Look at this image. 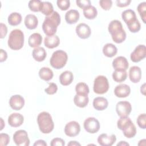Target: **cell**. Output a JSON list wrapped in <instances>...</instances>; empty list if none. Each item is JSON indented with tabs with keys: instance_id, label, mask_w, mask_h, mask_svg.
<instances>
[{
	"instance_id": "1",
	"label": "cell",
	"mask_w": 146,
	"mask_h": 146,
	"mask_svg": "<svg viewBox=\"0 0 146 146\" xmlns=\"http://www.w3.org/2000/svg\"><path fill=\"white\" fill-rule=\"evenodd\" d=\"M60 23V16L57 11H54L51 14L45 18L42 24L43 31L47 36L54 35Z\"/></svg>"
},
{
	"instance_id": "2",
	"label": "cell",
	"mask_w": 146,
	"mask_h": 146,
	"mask_svg": "<svg viewBox=\"0 0 146 146\" xmlns=\"http://www.w3.org/2000/svg\"><path fill=\"white\" fill-rule=\"evenodd\" d=\"M37 123L40 132L43 133H50L54 128L51 115L46 111H43L38 114L37 116Z\"/></svg>"
},
{
	"instance_id": "3",
	"label": "cell",
	"mask_w": 146,
	"mask_h": 146,
	"mask_svg": "<svg viewBox=\"0 0 146 146\" xmlns=\"http://www.w3.org/2000/svg\"><path fill=\"white\" fill-rule=\"evenodd\" d=\"M7 44L9 47L14 50L21 49L24 44V34L19 29L12 30L8 38Z\"/></svg>"
},
{
	"instance_id": "4",
	"label": "cell",
	"mask_w": 146,
	"mask_h": 146,
	"mask_svg": "<svg viewBox=\"0 0 146 146\" xmlns=\"http://www.w3.org/2000/svg\"><path fill=\"white\" fill-rule=\"evenodd\" d=\"M68 59L67 53L63 50H56L53 52L50 59L51 66L55 69H60L65 66Z\"/></svg>"
},
{
	"instance_id": "5",
	"label": "cell",
	"mask_w": 146,
	"mask_h": 146,
	"mask_svg": "<svg viewBox=\"0 0 146 146\" xmlns=\"http://www.w3.org/2000/svg\"><path fill=\"white\" fill-rule=\"evenodd\" d=\"M109 89V83L107 78L103 75H99L94 82L93 90L97 94H104Z\"/></svg>"
},
{
	"instance_id": "6",
	"label": "cell",
	"mask_w": 146,
	"mask_h": 146,
	"mask_svg": "<svg viewBox=\"0 0 146 146\" xmlns=\"http://www.w3.org/2000/svg\"><path fill=\"white\" fill-rule=\"evenodd\" d=\"M13 140L18 146H28L30 144L27 132L23 129L17 131L14 133L13 135Z\"/></svg>"
},
{
	"instance_id": "7",
	"label": "cell",
	"mask_w": 146,
	"mask_h": 146,
	"mask_svg": "<svg viewBox=\"0 0 146 146\" xmlns=\"http://www.w3.org/2000/svg\"><path fill=\"white\" fill-rule=\"evenodd\" d=\"M84 129L90 133H95L100 129V123L97 119L94 117H89L84 121Z\"/></svg>"
},
{
	"instance_id": "8",
	"label": "cell",
	"mask_w": 146,
	"mask_h": 146,
	"mask_svg": "<svg viewBox=\"0 0 146 146\" xmlns=\"http://www.w3.org/2000/svg\"><path fill=\"white\" fill-rule=\"evenodd\" d=\"M116 111L120 117H128L132 111L131 104L127 101L119 102L116 106Z\"/></svg>"
},
{
	"instance_id": "9",
	"label": "cell",
	"mask_w": 146,
	"mask_h": 146,
	"mask_svg": "<svg viewBox=\"0 0 146 146\" xmlns=\"http://www.w3.org/2000/svg\"><path fill=\"white\" fill-rule=\"evenodd\" d=\"M146 56V47L144 44L138 45L133 50V51L131 54L130 58L133 62L137 63Z\"/></svg>"
},
{
	"instance_id": "10",
	"label": "cell",
	"mask_w": 146,
	"mask_h": 146,
	"mask_svg": "<svg viewBox=\"0 0 146 146\" xmlns=\"http://www.w3.org/2000/svg\"><path fill=\"white\" fill-rule=\"evenodd\" d=\"M80 126L76 121H71L67 123L64 127V133L69 137H75L79 135Z\"/></svg>"
},
{
	"instance_id": "11",
	"label": "cell",
	"mask_w": 146,
	"mask_h": 146,
	"mask_svg": "<svg viewBox=\"0 0 146 146\" xmlns=\"http://www.w3.org/2000/svg\"><path fill=\"white\" fill-rule=\"evenodd\" d=\"M9 105L14 110H20L25 105V99L20 95H13L10 98Z\"/></svg>"
},
{
	"instance_id": "12",
	"label": "cell",
	"mask_w": 146,
	"mask_h": 146,
	"mask_svg": "<svg viewBox=\"0 0 146 146\" xmlns=\"http://www.w3.org/2000/svg\"><path fill=\"white\" fill-rule=\"evenodd\" d=\"M77 35L81 39H87L90 37L91 31L88 25L82 23L79 24L75 29Z\"/></svg>"
},
{
	"instance_id": "13",
	"label": "cell",
	"mask_w": 146,
	"mask_h": 146,
	"mask_svg": "<svg viewBox=\"0 0 146 146\" xmlns=\"http://www.w3.org/2000/svg\"><path fill=\"white\" fill-rule=\"evenodd\" d=\"M116 140V137L114 134L108 135L107 133H102L98 137V142L102 146H111Z\"/></svg>"
},
{
	"instance_id": "14",
	"label": "cell",
	"mask_w": 146,
	"mask_h": 146,
	"mask_svg": "<svg viewBox=\"0 0 146 146\" xmlns=\"http://www.w3.org/2000/svg\"><path fill=\"white\" fill-rule=\"evenodd\" d=\"M131 92L129 86L126 84H120L116 86L114 89V94L118 98H126Z\"/></svg>"
},
{
	"instance_id": "15",
	"label": "cell",
	"mask_w": 146,
	"mask_h": 146,
	"mask_svg": "<svg viewBox=\"0 0 146 146\" xmlns=\"http://www.w3.org/2000/svg\"><path fill=\"white\" fill-rule=\"evenodd\" d=\"M112 66L115 70H127L129 64L127 59L122 56H117L112 61Z\"/></svg>"
},
{
	"instance_id": "16",
	"label": "cell",
	"mask_w": 146,
	"mask_h": 146,
	"mask_svg": "<svg viewBox=\"0 0 146 146\" xmlns=\"http://www.w3.org/2000/svg\"><path fill=\"white\" fill-rule=\"evenodd\" d=\"M24 121V117L19 113H13L8 117V123L13 127L21 126Z\"/></svg>"
},
{
	"instance_id": "17",
	"label": "cell",
	"mask_w": 146,
	"mask_h": 146,
	"mask_svg": "<svg viewBox=\"0 0 146 146\" xmlns=\"http://www.w3.org/2000/svg\"><path fill=\"white\" fill-rule=\"evenodd\" d=\"M129 78L130 80L134 83H138L141 78V70L138 66H132L129 68Z\"/></svg>"
},
{
	"instance_id": "18",
	"label": "cell",
	"mask_w": 146,
	"mask_h": 146,
	"mask_svg": "<svg viewBox=\"0 0 146 146\" xmlns=\"http://www.w3.org/2000/svg\"><path fill=\"white\" fill-rule=\"evenodd\" d=\"M60 43L59 38L56 35L47 36L44 39V46L48 48H54L59 46Z\"/></svg>"
},
{
	"instance_id": "19",
	"label": "cell",
	"mask_w": 146,
	"mask_h": 146,
	"mask_svg": "<svg viewBox=\"0 0 146 146\" xmlns=\"http://www.w3.org/2000/svg\"><path fill=\"white\" fill-rule=\"evenodd\" d=\"M108 102L104 97H96L93 100V106L98 111H103L107 108Z\"/></svg>"
},
{
	"instance_id": "20",
	"label": "cell",
	"mask_w": 146,
	"mask_h": 146,
	"mask_svg": "<svg viewBox=\"0 0 146 146\" xmlns=\"http://www.w3.org/2000/svg\"><path fill=\"white\" fill-rule=\"evenodd\" d=\"M79 13L76 10H70L65 14V20L68 24H74L79 19Z\"/></svg>"
},
{
	"instance_id": "21",
	"label": "cell",
	"mask_w": 146,
	"mask_h": 146,
	"mask_svg": "<svg viewBox=\"0 0 146 146\" xmlns=\"http://www.w3.org/2000/svg\"><path fill=\"white\" fill-rule=\"evenodd\" d=\"M121 17L127 25L132 23L137 19L135 12L131 9H128L123 11Z\"/></svg>"
},
{
	"instance_id": "22",
	"label": "cell",
	"mask_w": 146,
	"mask_h": 146,
	"mask_svg": "<svg viewBox=\"0 0 146 146\" xmlns=\"http://www.w3.org/2000/svg\"><path fill=\"white\" fill-rule=\"evenodd\" d=\"M25 25L26 27L30 30L36 29L38 25V20L37 17L34 14H28L25 18Z\"/></svg>"
},
{
	"instance_id": "23",
	"label": "cell",
	"mask_w": 146,
	"mask_h": 146,
	"mask_svg": "<svg viewBox=\"0 0 146 146\" xmlns=\"http://www.w3.org/2000/svg\"><path fill=\"white\" fill-rule=\"evenodd\" d=\"M74 79V75L71 71H65L59 76V82L63 86H67L70 85Z\"/></svg>"
},
{
	"instance_id": "24",
	"label": "cell",
	"mask_w": 146,
	"mask_h": 146,
	"mask_svg": "<svg viewBox=\"0 0 146 146\" xmlns=\"http://www.w3.org/2000/svg\"><path fill=\"white\" fill-rule=\"evenodd\" d=\"M33 58L37 62L43 61L47 56V53L45 49L42 47L35 48L32 52Z\"/></svg>"
},
{
	"instance_id": "25",
	"label": "cell",
	"mask_w": 146,
	"mask_h": 146,
	"mask_svg": "<svg viewBox=\"0 0 146 146\" xmlns=\"http://www.w3.org/2000/svg\"><path fill=\"white\" fill-rule=\"evenodd\" d=\"M42 42V35L37 33H35L30 35L28 39L29 45L31 47L36 48L39 47Z\"/></svg>"
},
{
	"instance_id": "26",
	"label": "cell",
	"mask_w": 146,
	"mask_h": 146,
	"mask_svg": "<svg viewBox=\"0 0 146 146\" xmlns=\"http://www.w3.org/2000/svg\"><path fill=\"white\" fill-rule=\"evenodd\" d=\"M117 47L112 43H107L103 46V53L107 57L112 58L117 54Z\"/></svg>"
},
{
	"instance_id": "27",
	"label": "cell",
	"mask_w": 146,
	"mask_h": 146,
	"mask_svg": "<svg viewBox=\"0 0 146 146\" xmlns=\"http://www.w3.org/2000/svg\"><path fill=\"white\" fill-rule=\"evenodd\" d=\"M89 98L88 95H80L76 94L74 98V104L78 107L84 108L88 103Z\"/></svg>"
},
{
	"instance_id": "28",
	"label": "cell",
	"mask_w": 146,
	"mask_h": 146,
	"mask_svg": "<svg viewBox=\"0 0 146 146\" xmlns=\"http://www.w3.org/2000/svg\"><path fill=\"white\" fill-rule=\"evenodd\" d=\"M39 76L40 79L45 81H49L53 78L54 74L50 68L43 67L39 70Z\"/></svg>"
},
{
	"instance_id": "29",
	"label": "cell",
	"mask_w": 146,
	"mask_h": 146,
	"mask_svg": "<svg viewBox=\"0 0 146 146\" xmlns=\"http://www.w3.org/2000/svg\"><path fill=\"white\" fill-rule=\"evenodd\" d=\"M123 26L120 21L118 20H112L108 25V30L111 35H112L121 30H123Z\"/></svg>"
},
{
	"instance_id": "30",
	"label": "cell",
	"mask_w": 146,
	"mask_h": 146,
	"mask_svg": "<svg viewBox=\"0 0 146 146\" xmlns=\"http://www.w3.org/2000/svg\"><path fill=\"white\" fill-rule=\"evenodd\" d=\"M127 77V72L126 70H115L112 74L113 79L117 82L121 83L124 82Z\"/></svg>"
},
{
	"instance_id": "31",
	"label": "cell",
	"mask_w": 146,
	"mask_h": 146,
	"mask_svg": "<svg viewBox=\"0 0 146 146\" xmlns=\"http://www.w3.org/2000/svg\"><path fill=\"white\" fill-rule=\"evenodd\" d=\"M22 18L21 14L17 12L11 13L7 19L8 23L11 26H17L19 25L22 21Z\"/></svg>"
},
{
	"instance_id": "32",
	"label": "cell",
	"mask_w": 146,
	"mask_h": 146,
	"mask_svg": "<svg viewBox=\"0 0 146 146\" xmlns=\"http://www.w3.org/2000/svg\"><path fill=\"white\" fill-rule=\"evenodd\" d=\"M83 13L84 16L88 19H94L96 18L98 14L96 9L92 5L83 9Z\"/></svg>"
},
{
	"instance_id": "33",
	"label": "cell",
	"mask_w": 146,
	"mask_h": 146,
	"mask_svg": "<svg viewBox=\"0 0 146 146\" xmlns=\"http://www.w3.org/2000/svg\"><path fill=\"white\" fill-rule=\"evenodd\" d=\"M123 135L125 137L128 139L133 137L136 134V128L135 124L132 122L126 128L122 130Z\"/></svg>"
},
{
	"instance_id": "34",
	"label": "cell",
	"mask_w": 146,
	"mask_h": 146,
	"mask_svg": "<svg viewBox=\"0 0 146 146\" xmlns=\"http://www.w3.org/2000/svg\"><path fill=\"white\" fill-rule=\"evenodd\" d=\"M75 91L77 95H88L90 90L87 84L83 82H80L76 85Z\"/></svg>"
},
{
	"instance_id": "35",
	"label": "cell",
	"mask_w": 146,
	"mask_h": 146,
	"mask_svg": "<svg viewBox=\"0 0 146 146\" xmlns=\"http://www.w3.org/2000/svg\"><path fill=\"white\" fill-rule=\"evenodd\" d=\"M40 11L44 15L48 16L54 11L53 6L49 2H42Z\"/></svg>"
},
{
	"instance_id": "36",
	"label": "cell",
	"mask_w": 146,
	"mask_h": 146,
	"mask_svg": "<svg viewBox=\"0 0 146 146\" xmlns=\"http://www.w3.org/2000/svg\"><path fill=\"white\" fill-rule=\"evenodd\" d=\"M111 37L113 42L115 43H121L126 39V33L125 30L123 29L122 30L111 35Z\"/></svg>"
},
{
	"instance_id": "37",
	"label": "cell",
	"mask_w": 146,
	"mask_h": 146,
	"mask_svg": "<svg viewBox=\"0 0 146 146\" xmlns=\"http://www.w3.org/2000/svg\"><path fill=\"white\" fill-rule=\"evenodd\" d=\"M132 122V120L128 117H120V118L117 120V126L119 129L122 131Z\"/></svg>"
},
{
	"instance_id": "38",
	"label": "cell",
	"mask_w": 146,
	"mask_h": 146,
	"mask_svg": "<svg viewBox=\"0 0 146 146\" xmlns=\"http://www.w3.org/2000/svg\"><path fill=\"white\" fill-rule=\"evenodd\" d=\"M42 2L39 0H32L29 2V8L31 11L34 12L40 11Z\"/></svg>"
},
{
	"instance_id": "39",
	"label": "cell",
	"mask_w": 146,
	"mask_h": 146,
	"mask_svg": "<svg viewBox=\"0 0 146 146\" xmlns=\"http://www.w3.org/2000/svg\"><path fill=\"white\" fill-rule=\"evenodd\" d=\"M137 9L143 22L145 23H146V2H143L140 3L138 5Z\"/></svg>"
},
{
	"instance_id": "40",
	"label": "cell",
	"mask_w": 146,
	"mask_h": 146,
	"mask_svg": "<svg viewBox=\"0 0 146 146\" xmlns=\"http://www.w3.org/2000/svg\"><path fill=\"white\" fill-rule=\"evenodd\" d=\"M127 26H128L129 30L133 33L138 32L139 31H140V30L141 29L140 23L137 19L135 21L132 22V23L127 25Z\"/></svg>"
},
{
	"instance_id": "41",
	"label": "cell",
	"mask_w": 146,
	"mask_h": 146,
	"mask_svg": "<svg viewBox=\"0 0 146 146\" xmlns=\"http://www.w3.org/2000/svg\"><path fill=\"white\" fill-rule=\"evenodd\" d=\"M137 123L139 127L142 129L146 128V115L145 113H141L139 115L137 118Z\"/></svg>"
},
{
	"instance_id": "42",
	"label": "cell",
	"mask_w": 146,
	"mask_h": 146,
	"mask_svg": "<svg viewBox=\"0 0 146 146\" xmlns=\"http://www.w3.org/2000/svg\"><path fill=\"white\" fill-rule=\"evenodd\" d=\"M56 3L58 7L62 11L67 10L70 6L69 0H58Z\"/></svg>"
},
{
	"instance_id": "43",
	"label": "cell",
	"mask_w": 146,
	"mask_h": 146,
	"mask_svg": "<svg viewBox=\"0 0 146 146\" xmlns=\"http://www.w3.org/2000/svg\"><path fill=\"white\" fill-rule=\"evenodd\" d=\"M48 87L45 88L44 91L48 95H53L58 91V86L54 83H49Z\"/></svg>"
},
{
	"instance_id": "44",
	"label": "cell",
	"mask_w": 146,
	"mask_h": 146,
	"mask_svg": "<svg viewBox=\"0 0 146 146\" xmlns=\"http://www.w3.org/2000/svg\"><path fill=\"white\" fill-rule=\"evenodd\" d=\"M99 4L103 10H108L112 7V2L111 0H101L99 1Z\"/></svg>"
},
{
	"instance_id": "45",
	"label": "cell",
	"mask_w": 146,
	"mask_h": 146,
	"mask_svg": "<svg viewBox=\"0 0 146 146\" xmlns=\"http://www.w3.org/2000/svg\"><path fill=\"white\" fill-rule=\"evenodd\" d=\"M10 141V137L8 134L1 133L0 134V145L2 146L7 145Z\"/></svg>"
},
{
	"instance_id": "46",
	"label": "cell",
	"mask_w": 146,
	"mask_h": 146,
	"mask_svg": "<svg viewBox=\"0 0 146 146\" xmlns=\"http://www.w3.org/2000/svg\"><path fill=\"white\" fill-rule=\"evenodd\" d=\"M76 3L77 6L82 9H84L91 5L90 0H78L76 1Z\"/></svg>"
},
{
	"instance_id": "47",
	"label": "cell",
	"mask_w": 146,
	"mask_h": 146,
	"mask_svg": "<svg viewBox=\"0 0 146 146\" xmlns=\"http://www.w3.org/2000/svg\"><path fill=\"white\" fill-rule=\"evenodd\" d=\"M50 145L51 146H63L65 145V142L61 138L55 137L52 139Z\"/></svg>"
},
{
	"instance_id": "48",
	"label": "cell",
	"mask_w": 146,
	"mask_h": 146,
	"mask_svg": "<svg viewBox=\"0 0 146 146\" xmlns=\"http://www.w3.org/2000/svg\"><path fill=\"white\" fill-rule=\"evenodd\" d=\"M131 2V0H117L116 3L117 6L119 7H124L128 6Z\"/></svg>"
},
{
	"instance_id": "49",
	"label": "cell",
	"mask_w": 146,
	"mask_h": 146,
	"mask_svg": "<svg viewBox=\"0 0 146 146\" xmlns=\"http://www.w3.org/2000/svg\"><path fill=\"white\" fill-rule=\"evenodd\" d=\"M1 26V35L0 38L1 39L5 37L7 33V27L5 24H3V23H1L0 24Z\"/></svg>"
},
{
	"instance_id": "50",
	"label": "cell",
	"mask_w": 146,
	"mask_h": 146,
	"mask_svg": "<svg viewBox=\"0 0 146 146\" xmlns=\"http://www.w3.org/2000/svg\"><path fill=\"white\" fill-rule=\"evenodd\" d=\"M0 50H1L0 62H3L6 60V59L7 58V52L3 49H1Z\"/></svg>"
},
{
	"instance_id": "51",
	"label": "cell",
	"mask_w": 146,
	"mask_h": 146,
	"mask_svg": "<svg viewBox=\"0 0 146 146\" xmlns=\"http://www.w3.org/2000/svg\"><path fill=\"white\" fill-rule=\"evenodd\" d=\"M34 145H40V146H47V143L43 140H38L34 143Z\"/></svg>"
},
{
	"instance_id": "52",
	"label": "cell",
	"mask_w": 146,
	"mask_h": 146,
	"mask_svg": "<svg viewBox=\"0 0 146 146\" xmlns=\"http://www.w3.org/2000/svg\"><path fill=\"white\" fill-rule=\"evenodd\" d=\"M67 145L68 146H77V145L80 146V144L77 142L76 141H71L70 143H68Z\"/></svg>"
},
{
	"instance_id": "53",
	"label": "cell",
	"mask_w": 146,
	"mask_h": 146,
	"mask_svg": "<svg viewBox=\"0 0 146 146\" xmlns=\"http://www.w3.org/2000/svg\"><path fill=\"white\" fill-rule=\"evenodd\" d=\"M119 145L126 146V145H129V144L125 141H120V143H118L117 144V146H119Z\"/></svg>"
},
{
	"instance_id": "54",
	"label": "cell",
	"mask_w": 146,
	"mask_h": 146,
	"mask_svg": "<svg viewBox=\"0 0 146 146\" xmlns=\"http://www.w3.org/2000/svg\"><path fill=\"white\" fill-rule=\"evenodd\" d=\"M145 84H143L142 86H141V89H140V91H141V92L144 95H145Z\"/></svg>"
},
{
	"instance_id": "55",
	"label": "cell",
	"mask_w": 146,
	"mask_h": 146,
	"mask_svg": "<svg viewBox=\"0 0 146 146\" xmlns=\"http://www.w3.org/2000/svg\"><path fill=\"white\" fill-rule=\"evenodd\" d=\"M1 128H0V130L2 131V129L3 128V127L5 125V123H4V122H3V120L2 118H1Z\"/></svg>"
}]
</instances>
